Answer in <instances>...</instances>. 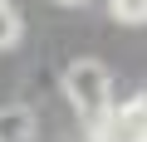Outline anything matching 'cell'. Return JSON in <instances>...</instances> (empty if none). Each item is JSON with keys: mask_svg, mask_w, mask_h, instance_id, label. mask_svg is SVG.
Listing matches in <instances>:
<instances>
[{"mask_svg": "<svg viewBox=\"0 0 147 142\" xmlns=\"http://www.w3.org/2000/svg\"><path fill=\"white\" fill-rule=\"evenodd\" d=\"M64 98L79 108V118H98L113 108V74L98 59H74L64 69Z\"/></svg>", "mask_w": 147, "mask_h": 142, "instance_id": "1", "label": "cell"}, {"mask_svg": "<svg viewBox=\"0 0 147 142\" xmlns=\"http://www.w3.org/2000/svg\"><path fill=\"white\" fill-rule=\"evenodd\" d=\"M39 132V118L30 103H5L0 108V142H34Z\"/></svg>", "mask_w": 147, "mask_h": 142, "instance_id": "2", "label": "cell"}, {"mask_svg": "<svg viewBox=\"0 0 147 142\" xmlns=\"http://www.w3.org/2000/svg\"><path fill=\"white\" fill-rule=\"evenodd\" d=\"M20 34H25V20H20V10L10 5V0H5V5H0V49H15Z\"/></svg>", "mask_w": 147, "mask_h": 142, "instance_id": "3", "label": "cell"}, {"mask_svg": "<svg viewBox=\"0 0 147 142\" xmlns=\"http://www.w3.org/2000/svg\"><path fill=\"white\" fill-rule=\"evenodd\" d=\"M113 20H123V25H147V0H113Z\"/></svg>", "mask_w": 147, "mask_h": 142, "instance_id": "4", "label": "cell"}, {"mask_svg": "<svg viewBox=\"0 0 147 142\" xmlns=\"http://www.w3.org/2000/svg\"><path fill=\"white\" fill-rule=\"evenodd\" d=\"M132 108H137V118H142V122H147V88H142V93H137V98H132Z\"/></svg>", "mask_w": 147, "mask_h": 142, "instance_id": "5", "label": "cell"}, {"mask_svg": "<svg viewBox=\"0 0 147 142\" xmlns=\"http://www.w3.org/2000/svg\"><path fill=\"white\" fill-rule=\"evenodd\" d=\"M59 5H88V0H59Z\"/></svg>", "mask_w": 147, "mask_h": 142, "instance_id": "6", "label": "cell"}, {"mask_svg": "<svg viewBox=\"0 0 147 142\" xmlns=\"http://www.w3.org/2000/svg\"><path fill=\"white\" fill-rule=\"evenodd\" d=\"M142 142H147V132H142Z\"/></svg>", "mask_w": 147, "mask_h": 142, "instance_id": "7", "label": "cell"}, {"mask_svg": "<svg viewBox=\"0 0 147 142\" xmlns=\"http://www.w3.org/2000/svg\"><path fill=\"white\" fill-rule=\"evenodd\" d=\"M0 5H5V0H0Z\"/></svg>", "mask_w": 147, "mask_h": 142, "instance_id": "8", "label": "cell"}]
</instances>
